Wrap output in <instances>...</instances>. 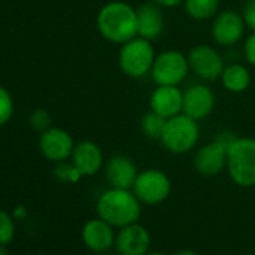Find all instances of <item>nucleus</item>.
<instances>
[{"label":"nucleus","instance_id":"2eb2a0df","mask_svg":"<svg viewBox=\"0 0 255 255\" xmlns=\"http://www.w3.org/2000/svg\"><path fill=\"white\" fill-rule=\"evenodd\" d=\"M113 228V225H110L101 218L87 221L81 231V237L86 248L98 254L108 252L116 243V234Z\"/></svg>","mask_w":255,"mask_h":255},{"label":"nucleus","instance_id":"473e14b6","mask_svg":"<svg viewBox=\"0 0 255 255\" xmlns=\"http://www.w3.org/2000/svg\"><path fill=\"white\" fill-rule=\"evenodd\" d=\"M246 2H255V0H246Z\"/></svg>","mask_w":255,"mask_h":255},{"label":"nucleus","instance_id":"6e6552de","mask_svg":"<svg viewBox=\"0 0 255 255\" xmlns=\"http://www.w3.org/2000/svg\"><path fill=\"white\" fill-rule=\"evenodd\" d=\"M233 138L219 137L215 141H210L201 146L194 156L195 170L206 177H212L219 174L227 168V149L228 143Z\"/></svg>","mask_w":255,"mask_h":255},{"label":"nucleus","instance_id":"6ab92c4d","mask_svg":"<svg viewBox=\"0 0 255 255\" xmlns=\"http://www.w3.org/2000/svg\"><path fill=\"white\" fill-rule=\"evenodd\" d=\"M222 86L231 93H242L251 84V74L246 66L240 63H230L224 68L221 75Z\"/></svg>","mask_w":255,"mask_h":255},{"label":"nucleus","instance_id":"39448f33","mask_svg":"<svg viewBox=\"0 0 255 255\" xmlns=\"http://www.w3.org/2000/svg\"><path fill=\"white\" fill-rule=\"evenodd\" d=\"M155 57L152 41L135 36L122 45L119 53V65L128 77L141 78L152 71Z\"/></svg>","mask_w":255,"mask_h":255},{"label":"nucleus","instance_id":"1a4fd4ad","mask_svg":"<svg viewBox=\"0 0 255 255\" xmlns=\"http://www.w3.org/2000/svg\"><path fill=\"white\" fill-rule=\"evenodd\" d=\"M189 69L204 81H215L221 78L225 68L224 57L219 51L210 45H197L189 51L188 56Z\"/></svg>","mask_w":255,"mask_h":255},{"label":"nucleus","instance_id":"0eeeda50","mask_svg":"<svg viewBox=\"0 0 255 255\" xmlns=\"http://www.w3.org/2000/svg\"><path fill=\"white\" fill-rule=\"evenodd\" d=\"M132 191L137 195V198L141 201V204L156 206L168 198L171 192V182L164 171L156 168H149L138 173Z\"/></svg>","mask_w":255,"mask_h":255},{"label":"nucleus","instance_id":"c756f323","mask_svg":"<svg viewBox=\"0 0 255 255\" xmlns=\"http://www.w3.org/2000/svg\"><path fill=\"white\" fill-rule=\"evenodd\" d=\"M0 255H8V251H6L5 245H0Z\"/></svg>","mask_w":255,"mask_h":255},{"label":"nucleus","instance_id":"5701e85b","mask_svg":"<svg viewBox=\"0 0 255 255\" xmlns=\"http://www.w3.org/2000/svg\"><path fill=\"white\" fill-rule=\"evenodd\" d=\"M14 113V102L6 89L0 86V126L9 122Z\"/></svg>","mask_w":255,"mask_h":255},{"label":"nucleus","instance_id":"7c9ffc66","mask_svg":"<svg viewBox=\"0 0 255 255\" xmlns=\"http://www.w3.org/2000/svg\"><path fill=\"white\" fill-rule=\"evenodd\" d=\"M146 255H165L164 252H159V251H152V252H147Z\"/></svg>","mask_w":255,"mask_h":255},{"label":"nucleus","instance_id":"f3484780","mask_svg":"<svg viewBox=\"0 0 255 255\" xmlns=\"http://www.w3.org/2000/svg\"><path fill=\"white\" fill-rule=\"evenodd\" d=\"M161 8L153 2H146L137 8V32L140 38L153 41L162 35L165 21Z\"/></svg>","mask_w":255,"mask_h":255},{"label":"nucleus","instance_id":"dca6fc26","mask_svg":"<svg viewBox=\"0 0 255 255\" xmlns=\"http://www.w3.org/2000/svg\"><path fill=\"white\" fill-rule=\"evenodd\" d=\"M150 110L164 119L180 114L183 111V92L179 86H158L150 96Z\"/></svg>","mask_w":255,"mask_h":255},{"label":"nucleus","instance_id":"c85d7f7f","mask_svg":"<svg viewBox=\"0 0 255 255\" xmlns=\"http://www.w3.org/2000/svg\"><path fill=\"white\" fill-rule=\"evenodd\" d=\"M173 255H198V254L194 252V251H191V249H182V251H179V252H176Z\"/></svg>","mask_w":255,"mask_h":255},{"label":"nucleus","instance_id":"393cba45","mask_svg":"<svg viewBox=\"0 0 255 255\" xmlns=\"http://www.w3.org/2000/svg\"><path fill=\"white\" fill-rule=\"evenodd\" d=\"M50 123H51V117L45 110H36L32 116H30V125L35 128L36 131H47L50 129Z\"/></svg>","mask_w":255,"mask_h":255},{"label":"nucleus","instance_id":"9d476101","mask_svg":"<svg viewBox=\"0 0 255 255\" xmlns=\"http://www.w3.org/2000/svg\"><path fill=\"white\" fill-rule=\"evenodd\" d=\"M243 15L237 11H224L216 14L212 24V38L221 47H233L243 38L245 33Z\"/></svg>","mask_w":255,"mask_h":255},{"label":"nucleus","instance_id":"423d86ee","mask_svg":"<svg viewBox=\"0 0 255 255\" xmlns=\"http://www.w3.org/2000/svg\"><path fill=\"white\" fill-rule=\"evenodd\" d=\"M189 62L177 50H167L155 57L150 75L158 86H179L189 72Z\"/></svg>","mask_w":255,"mask_h":255},{"label":"nucleus","instance_id":"ddd939ff","mask_svg":"<svg viewBox=\"0 0 255 255\" xmlns=\"http://www.w3.org/2000/svg\"><path fill=\"white\" fill-rule=\"evenodd\" d=\"M39 147L47 159L63 162L72 155L75 144L72 141V137L66 131L60 129V128H50V129L42 132Z\"/></svg>","mask_w":255,"mask_h":255},{"label":"nucleus","instance_id":"4be33fe9","mask_svg":"<svg viewBox=\"0 0 255 255\" xmlns=\"http://www.w3.org/2000/svg\"><path fill=\"white\" fill-rule=\"evenodd\" d=\"M14 234H15V225L12 218L6 212L0 210V245L11 243Z\"/></svg>","mask_w":255,"mask_h":255},{"label":"nucleus","instance_id":"9b49d317","mask_svg":"<svg viewBox=\"0 0 255 255\" xmlns=\"http://www.w3.org/2000/svg\"><path fill=\"white\" fill-rule=\"evenodd\" d=\"M152 237L146 227L138 222L120 228L116 234V252L119 255H146L150 249Z\"/></svg>","mask_w":255,"mask_h":255},{"label":"nucleus","instance_id":"412c9836","mask_svg":"<svg viewBox=\"0 0 255 255\" xmlns=\"http://www.w3.org/2000/svg\"><path fill=\"white\" fill-rule=\"evenodd\" d=\"M167 119H164L162 116L156 114L155 111H150L147 114L143 116L141 119V129L143 132L149 137V138H161V134L164 131Z\"/></svg>","mask_w":255,"mask_h":255},{"label":"nucleus","instance_id":"f03ea898","mask_svg":"<svg viewBox=\"0 0 255 255\" xmlns=\"http://www.w3.org/2000/svg\"><path fill=\"white\" fill-rule=\"evenodd\" d=\"M96 210L101 219L114 228H123L138 222L141 216V201L132 189L111 188L98 198Z\"/></svg>","mask_w":255,"mask_h":255},{"label":"nucleus","instance_id":"cd10ccee","mask_svg":"<svg viewBox=\"0 0 255 255\" xmlns=\"http://www.w3.org/2000/svg\"><path fill=\"white\" fill-rule=\"evenodd\" d=\"M150 2H153L162 8H176V6L182 5L185 0H150Z\"/></svg>","mask_w":255,"mask_h":255},{"label":"nucleus","instance_id":"f8f14e48","mask_svg":"<svg viewBox=\"0 0 255 255\" xmlns=\"http://www.w3.org/2000/svg\"><path fill=\"white\" fill-rule=\"evenodd\" d=\"M215 107V95L212 89L203 83L189 86L183 92V114L194 120L206 119Z\"/></svg>","mask_w":255,"mask_h":255},{"label":"nucleus","instance_id":"f257e3e1","mask_svg":"<svg viewBox=\"0 0 255 255\" xmlns=\"http://www.w3.org/2000/svg\"><path fill=\"white\" fill-rule=\"evenodd\" d=\"M96 24L99 33L113 44L123 45L125 42L138 36L137 9L120 0L110 2L101 8Z\"/></svg>","mask_w":255,"mask_h":255},{"label":"nucleus","instance_id":"b1692460","mask_svg":"<svg viewBox=\"0 0 255 255\" xmlns=\"http://www.w3.org/2000/svg\"><path fill=\"white\" fill-rule=\"evenodd\" d=\"M54 174L62 182H77L81 177V173L74 167V164L69 165V164H65V162H60L57 165V168L54 170Z\"/></svg>","mask_w":255,"mask_h":255},{"label":"nucleus","instance_id":"7ed1b4c3","mask_svg":"<svg viewBox=\"0 0 255 255\" xmlns=\"http://www.w3.org/2000/svg\"><path fill=\"white\" fill-rule=\"evenodd\" d=\"M227 171L240 188L255 186V140L233 138L227 149Z\"/></svg>","mask_w":255,"mask_h":255},{"label":"nucleus","instance_id":"20e7f679","mask_svg":"<svg viewBox=\"0 0 255 255\" xmlns=\"http://www.w3.org/2000/svg\"><path fill=\"white\" fill-rule=\"evenodd\" d=\"M200 138L198 122L180 113L167 119L159 141L171 153H188L192 150Z\"/></svg>","mask_w":255,"mask_h":255},{"label":"nucleus","instance_id":"4468645a","mask_svg":"<svg viewBox=\"0 0 255 255\" xmlns=\"http://www.w3.org/2000/svg\"><path fill=\"white\" fill-rule=\"evenodd\" d=\"M105 179L111 188L132 189L138 176L135 162L125 155H114L105 164Z\"/></svg>","mask_w":255,"mask_h":255},{"label":"nucleus","instance_id":"bb28decb","mask_svg":"<svg viewBox=\"0 0 255 255\" xmlns=\"http://www.w3.org/2000/svg\"><path fill=\"white\" fill-rule=\"evenodd\" d=\"M242 15H243L246 27H249L252 32H255V2H248Z\"/></svg>","mask_w":255,"mask_h":255},{"label":"nucleus","instance_id":"a878e982","mask_svg":"<svg viewBox=\"0 0 255 255\" xmlns=\"http://www.w3.org/2000/svg\"><path fill=\"white\" fill-rule=\"evenodd\" d=\"M243 54L249 65L255 66V32H252L243 45Z\"/></svg>","mask_w":255,"mask_h":255},{"label":"nucleus","instance_id":"a211bd4d","mask_svg":"<svg viewBox=\"0 0 255 255\" xmlns=\"http://www.w3.org/2000/svg\"><path fill=\"white\" fill-rule=\"evenodd\" d=\"M72 164L81 176H93L104 165V155L99 146L93 141H81L72 150Z\"/></svg>","mask_w":255,"mask_h":255},{"label":"nucleus","instance_id":"2f4dec72","mask_svg":"<svg viewBox=\"0 0 255 255\" xmlns=\"http://www.w3.org/2000/svg\"><path fill=\"white\" fill-rule=\"evenodd\" d=\"M104 255H119V254H117V252H116V254H110V252H104Z\"/></svg>","mask_w":255,"mask_h":255},{"label":"nucleus","instance_id":"aec40b11","mask_svg":"<svg viewBox=\"0 0 255 255\" xmlns=\"http://www.w3.org/2000/svg\"><path fill=\"white\" fill-rule=\"evenodd\" d=\"M183 6L185 12L191 18L197 21H204L216 17L219 9V0H185Z\"/></svg>","mask_w":255,"mask_h":255}]
</instances>
